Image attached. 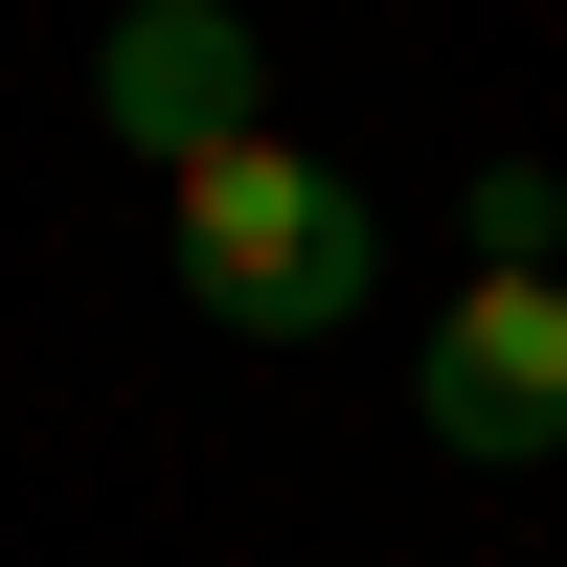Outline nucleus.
Instances as JSON below:
<instances>
[{
	"mask_svg": "<svg viewBox=\"0 0 567 567\" xmlns=\"http://www.w3.org/2000/svg\"><path fill=\"white\" fill-rule=\"evenodd\" d=\"M545 227H567V182L545 159H477V272H545Z\"/></svg>",
	"mask_w": 567,
	"mask_h": 567,
	"instance_id": "obj_4",
	"label": "nucleus"
},
{
	"mask_svg": "<svg viewBox=\"0 0 567 567\" xmlns=\"http://www.w3.org/2000/svg\"><path fill=\"white\" fill-rule=\"evenodd\" d=\"M159 227H182V296H205L227 341H341V318L386 296V227H363V182H341V159H296V136H227V159H182V182H159Z\"/></svg>",
	"mask_w": 567,
	"mask_h": 567,
	"instance_id": "obj_1",
	"label": "nucleus"
},
{
	"mask_svg": "<svg viewBox=\"0 0 567 567\" xmlns=\"http://www.w3.org/2000/svg\"><path fill=\"white\" fill-rule=\"evenodd\" d=\"M91 114L182 182V159H227V136H272V69H250V23H227V0H136V23L91 45Z\"/></svg>",
	"mask_w": 567,
	"mask_h": 567,
	"instance_id": "obj_3",
	"label": "nucleus"
},
{
	"mask_svg": "<svg viewBox=\"0 0 567 567\" xmlns=\"http://www.w3.org/2000/svg\"><path fill=\"white\" fill-rule=\"evenodd\" d=\"M409 409H432V454H477V477L567 454V272H477V296L432 318V363H409Z\"/></svg>",
	"mask_w": 567,
	"mask_h": 567,
	"instance_id": "obj_2",
	"label": "nucleus"
}]
</instances>
